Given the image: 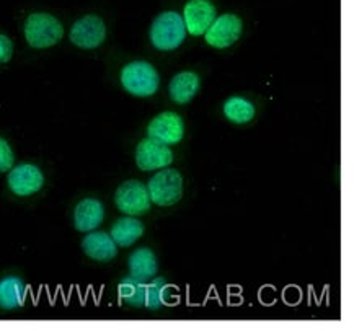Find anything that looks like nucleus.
<instances>
[{
    "mask_svg": "<svg viewBox=\"0 0 354 331\" xmlns=\"http://www.w3.org/2000/svg\"><path fill=\"white\" fill-rule=\"evenodd\" d=\"M170 97L178 105H186L199 92V77L194 72L185 70L176 74L169 85Z\"/></svg>",
    "mask_w": 354,
    "mask_h": 331,
    "instance_id": "nucleus-16",
    "label": "nucleus"
},
{
    "mask_svg": "<svg viewBox=\"0 0 354 331\" xmlns=\"http://www.w3.org/2000/svg\"><path fill=\"white\" fill-rule=\"evenodd\" d=\"M115 204L118 211L128 216H140L151 209V196L144 183L129 180L120 185L115 193Z\"/></svg>",
    "mask_w": 354,
    "mask_h": 331,
    "instance_id": "nucleus-5",
    "label": "nucleus"
},
{
    "mask_svg": "<svg viewBox=\"0 0 354 331\" xmlns=\"http://www.w3.org/2000/svg\"><path fill=\"white\" fill-rule=\"evenodd\" d=\"M170 291V285L163 279H153L152 283L147 284V289H145V303L144 307L152 308V310H157V308L162 307L163 301H165L167 292Z\"/></svg>",
    "mask_w": 354,
    "mask_h": 331,
    "instance_id": "nucleus-20",
    "label": "nucleus"
},
{
    "mask_svg": "<svg viewBox=\"0 0 354 331\" xmlns=\"http://www.w3.org/2000/svg\"><path fill=\"white\" fill-rule=\"evenodd\" d=\"M224 113L229 117V121L237 122V124H245L255 117V106L242 97H232L225 102Z\"/></svg>",
    "mask_w": 354,
    "mask_h": 331,
    "instance_id": "nucleus-19",
    "label": "nucleus"
},
{
    "mask_svg": "<svg viewBox=\"0 0 354 331\" xmlns=\"http://www.w3.org/2000/svg\"><path fill=\"white\" fill-rule=\"evenodd\" d=\"M13 163H15V155H13L10 144L6 139L0 138V173L10 170Z\"/></svg>",
    "mask_w": 354,
    "mask_h": 331,
    "instance_id": "nucleus-21",
    "label": "nucleus"
},
{
    "mask_svg": "<svg viewBox=\"0 0 354 331\" xmlns=\"http://www.w3.org/2000/svg\"><path fill=\"white\" fill-rule=\"evenodd\" d=\"M171 162H174V152L165 144L157 142V140L151 138L140 140L138 144V149H136V163H138L140 170H160L169 167Z\"/></svg>",
    "mask_w": 354,
    "mask_h": 331,
    "instance_id": "nucleus-9",
    "label": "nucleus"
},
{
    "mask_svg": "<svg viewBox=\"0 0 354 331\" xmlns=\"http://www.w3.org/2000/svg\"><path fill=\"white\" fill-rule=\"evenodd\" d=\"M144 234V225L140 224L138 219H134V216L122 217L118 219L115 225L111 227V238L115 240V243L121 248H128L131 245H134L138 240L142 237Z\"/></svg>",
    "mask_w": 354,
    "mask_h": 331,
    "instance_id": "nucleus-17",
    "label": "nucleus"
},
{
    "mask_svg": "<svg viewBox=\"0 0 354 331\" xmlns=\"http://www.w3.org/2000/svg\"><path fill=\"white\" fill-rule=\"evenodd\" d=\"M183 121L176 113L165 111L153 117L149 124V138L157 140V142L165 144V146H174L183 139Z\"/></svg>",
    "mask_w": 354,
    "mask_h": 331,
    "instance_id": "nucleus-10",
    "label": "nucleus"
},
{
    "mask_svg": "<svg viewBox=\"0 0 354 331\" xmlns=\"http://www.w3.org/2000/svg\"><path fill=\"white\" fill-rule=\"evenodd\" d=\"M145 289H147V283L136 279L133 276H128V278L121 279L120 285H118L120 297L133 307H144Z\"/></svg>",
    "mask_w": 354,
    "mask_h": 331,
    "instance_id": "nucleus-18",
    "label": "nucleus"
},
{
    "mask_svg": "<svg viewBox=\"0 0 354 331\" xmlns=\"http://www.w3.org/2000/svg\"><path fill=\"white\" fill-rule=\"evenodd\" d=\"M7 183L15 196H33L44 186V175L33 163H20L8 170Z\"/></svg>",
    "mask_w": 354,
    "mask_h": 331,
    "instance_id": "nucleus-6",
    "label": "nucleus"
},
{
    "mask_svg": "<svg viewBox=\"0 0 354 331\" xmlns=\"http://www.w3.org/2000/svg\"><path fill=\"white\" fill-rule=\"evenodd\" d=\"M105 219L103 202L95 198H84L74 209V227L79 232H92L102 225Z\"/></svg>",
    "mask_w": 354,
    "mask_h": 331,
    "instance_id": "nucleus-12",
    "label": "nucleus"
},
{
    "mask_svg": "<svg viewBox=\"0 0 354 331\" xmlns=\"http://www.w3.org/2000/svg\"><path fill=\"white\" fill-rule=\"evenodd\" d=\"M186 38L183 17L176 12H163L153 20L151 28L152 44L160 51H174Z\"/></svg>",
    "mask_w": 354,
    "mask_h": 331,
    "instance_id": "nucleus-2",
    "label": "nucleus"
},
{
    "mask_svg": "<svg viewBox=\"0 0 354 331\" xmlns=\"http://www.w3.org/2000/svg\"><path fill=\"white\" fill-rule=\"evenodd\" d=\"M121 84L134 97H151L157 92L160 79L156 67L145 61H136L122 67Z\"/></svg>",
    "mask_w": 354,
    "mask_h": 331,
    "instance_id": "nucleus-3",
    "label": "nucleus"
},
{
    "mask_svg": "<svg viewBox=\"0 0 354 331\" xmlns=\"http://www.w3.org/2000/svg\"><path fill=\"white\" fill-rule=\"evenodd\" d=\"M216 20V7L209 0H189L185 6L183 21L189 35L201 36Z\"/></svg>",
    "mask_w": 354,
    "mask_h": 331,
    "instance_id": "nucleus-11",
    "label": "nucleus"
},
{
    "mask_svg": "<svg viewBox=\"0 0 354 331\" xmlns=\"http://www.w3.org/2000/svg\"><path fill=\"white\" fill-rule=\"evenodd\" d=\"M13 56V43L10 38L0 33V64H6Z\"/></svg>",
    "mask_w": 354,
    "mask_h": 331,
    "instance_id": "nucleus-22",
    "label": "nucleus"
},
{
    "mask_svg": "<svg viewBox=\"0 0 354 331\" xmlns=\"http://www.w3.org/2000/svg\"><path fill=\"white\" fill-rule=\"evenodd\" d=\"M25 39L31 48L46 49L57 44L64 36V26L49 13H31L25 21Z\"/></svg>",
    "mask_w": 354,
    "mask_h": 331,
    "instance_id": "nucleus-1",
    "label": "nucleus"
},
{
    "mask_svg": "<svg viewBox=\"0 0 354 331\" xmlns=\"http://www.w3.org/2000/svg\"><path fill=\"white\" fill-rule=\"evenodd\" d=\"M242 20L234 13H224L212 21L209 28L204 33V39L212 48L224 49L232 46L242 36Z\"/></svg>",
    "mask_w": 354,
    "mask_h": 331,
    "instance_id": "nucleus-7",
    "label": "nucleus"
},
{
    "mask_svg": "<svg viewBox=\"0 0 354 331\" xmlns=\"http://www.w3.org/2000/svg\"><path fill=\"white\" fill-rule=\"evenodd\" d=\"M147 189L157 206H174L183 196V178L176 170H160L149 181Z\"/></svg>",
    "mask_w": 354,
    "mask_h": 331,
    "instance_id": "nucleus-4",
    "label": "nucleus"
},
{
    "mask_svg": "<svg viewBox=\"0 0 354 331\" xmlns=\"http://www.w3.org/2000/svg\"><path fill=\"white\" fill-rule=\"evenodd\" d=\"M128 266L129 276L144 281V283L153 279L157 274V258L151 248H138V250L131 253Z\"/></svg>",
    "mask_w": 354,
    "mask_h": 331,
    "instance_id": "nucleus-15",
    "label": "nucleus"
},
{
    "mask_svg": "<svg viewBox=\"0 0 354 331\" xmlns=\"http://www.w3.org/2000/svg\"><path fill=\"white\" fill-rule=\"evenodd\" d=\"M69 38L77 48L95 49L106 39L105 21L98 15H85L72 26Z\"/></svg>",
    "mask_w": 354,
    "mask_h": 331,
    "instance_id": "nucleus-8",
    "label": "nucleus"
},
{
    "mask_svg": "<svg viewBox=\"0 0 354 331\" xmlns=\"http://www.w3.org/2000/svg\"><path fill=\"white\" fill-rule=\"evenodd\" d=\"M26 294H28V287L25 281L18 276L10 274L0 279V308L2 310L12 312L24 307Z\"/></svg>",
    "mask_w": 354,
    "mask_h": 331,
    "instance_id": "nucleus-14",
    "label": "nucleus"
},
{
    "mask_svg": "<svg viewBox=\"0 0 354 331\" xmlns=\"http://www.w3.org/2000/svg\"><path fill=\"white\" fill-rule=\"evenodd\" d=\"M82 250L90 260L106 263L118 255V245L110 234L92 230V232H87L82 240Z\"/></svg>",
    "mask_w": 354,
    "mask_h": 331,
    "instance_id": "nucleus-13",
    "label": "nucleus"
}]
</instances>
